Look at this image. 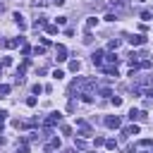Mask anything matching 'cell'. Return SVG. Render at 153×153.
Returning <instances> with one entry per match:
<instances>
[{"mask_svg": "<svg viewBox=\"0 0 153 153\" xmlns=\"http://www.w3.org/2000/svg\"><path fill=\"white\" fill-rule=\"evenodd\" d=\"M76 127L81 129V136H84V139H88V136H93V129H91V124H88V122H84V120H79V122H76Z\"/></svg>", "mask_w": 153, "mask_h": 153, "instance_id": "cell-1", "label": "cell"}, {"mask_svg": "<svg viewBox=\"0 0 153 153\" xmlns=\"http://www.w3.org/2000/svg\"><path fill=\"white\" fill-rule=\"evenodd\" d=\"M120 124H122V122H120L117 115H108V117H105V127H108V129H120Z\"/></svg>", "mask_w": 153, "mask_h": 153, "instance_id": "cell-2", "label": "cell"}, {"mask_svg": "<svg viewBox=\"0 0 153 153\" xmlns=\"http://www.w3.org/2000/svg\"><path fill=\"white\" fill-rule=\"evenodd\" d=\"M60 122H62V115H60V112H50L48 120H45V127H55V124H60Z\"/></svg>", "mask_w": 153, "mask_h": 153, "instance_id": "cell-3", "label": "cell"}, {"mask_svg": "<svg viewBox=\"0 0 153 153\" xmlns=\"http://www.w3.org/2000/svg\"><path fill=\"white\" fill-rule=\"evenodd\" d=\"M55 55H57V62H65L67 60V48L65 45H57L55 48Z\"/></svg>", "mask_w": 153, "mask_h": 153, "instance_id": "cell-4", "label": "cell"}, {"mask_svg": "<svg viewBox=\"0 0 153 153\" xmlns=\"http://www.w3.org/2000/svg\"><path fill=\"white\" fill-rule=\"evenodd\" d=\"M129 120H131V122H134V120H146V112H141V110L131 108V110H129Z\"/></svg>", "mask_w": 153, "mask_h": 153, "instance_id": "cell-5", "label": "cell"}, {"mask_svg": "<svg viewBox=\"0 0 153 153\" xmlns=\"http://www.w3.org/2000/svg\"><path fill=\"white\" fill-rule=\"evenodd\" d=\"M103 57H105V55H103V50H96V53H93V55H91V62H93V65H98V67H100V65H103Z\"/></svg>", "mask_w": 153, "mask_h": 153, "instance_id": "cell-6", "label": "cell"}, {"mask_svg": "<svg viewBox=\"0 0 153 153\" xmlns=\"http://www.w3.org/2000/svg\"><path fill=\"white\" fill-rule=\"evenodd\" d=\"M129 43H131V45H143L146 38H143L141 33H136V36H129Z\"/></svg>", "mask_w": 153, "mask_h": 153, "instance_id": "cell-7", "label": "cell"}, {"mask_svg": "<svg viewBox=\"0 0 153 153\" xmlns=\"http://www.w3.org/2000/svg\"><path fill=\"white\" fill-rule=\"evenodd\" d=\"M131 134H139V127L136 124H129V127L122 129V136H131Z\"/></svg>", "mask_w": 153, "mask_h": 153, "instance_id": "cell-8", "label": "cell"}, {"mask_svg": "<svg viewBox=\"0 0 153 153\" xmlns=\"http://www.w3.org/2000/svg\"><path fill=\"white\" fill-rule=\"evenodd\" d=\"M105 62H108V65H112V67H117V62H120V60H117V55H115V53H108V55H105Z\"/></svg>", "mask_w": 153, "mask_h": 153, "instance_id": "cell-9", "label": "cell"}, {"mask_svg": "<svg viewBox=\"0 0 153 153\" xmlns=\"http://www.w3.org/2000/svg\"><path fill=\"white\" fill-rule=\"evenodd\" d=\"M14 22H17V26H19V29H26V22H24V17H22L19 12H14Z\"/></svg>", "mask_w": 153, "mask_h": 153, "instance_id": "cell-10", "label": "cell"}, {"mask_svg": "<svg viewBox=\"0 0 153 153\" xmlns=\"http://www.w3.org/2000/svg\"><path fill=\"white\" fill-rule=\"evenodd\" d=\"M17 153H29V143H26L24 139H22V141L17 143Z\"/></svg>", "mask_w": 153, "mask_h": 153, "instance_id": "cell-11", "label": "cell"}, {"mask_svg": "<svg viewBox=\"0 0 153 153\" xmlns=\"http://www.w3.org/2000/svg\"><path fill=\"white\" fill-rule=\"evenodd\" d=\"M96 22H98L96 17H88V19H86V31H91V29L96 26Z\"/></svg>", "mask_w": 153, "mask_h": 153, "instance_id": "cell-12", "label": "cell"}, {"mask_svg": "<svg viewBox=\"0 0 153 153\" xmlns=\"http://www.w3.org/2000/svg\"><path fill=\"white\" fill-rule=\"evenodd\" d=\"M108 48H110V50H117V48H120V38H110Z\"/></svg>", "mask_w": 153, "mask_h": 153, "instance_id": "cell-13", "label": "cell"}, {"mask_svg": "<svg viewBox=\"0 0 153 153\" xmlns=\"http://www.w3.org/2000/svg\"><path fill=\"white\" fill-rule=\"evenodd\" d=\"M136 67H141V69H151V67H153V62H151V60H141Z\"/></svg>", "mask_w": 153, "mask_h": 153, "instance_id": "cell-14", "label": "cell"}, {"mask_svg": "<svg viewBox=\"0 0 153 153\" xmlns=\"http://www.w3.org/2000/svg\"><path fill=\"white\" fill-rule=\"evenodd\" d=\"M69 69H72V72H79V69H81V62H79V60H72V62H69Z\"/></svg>", "mask_w": 153, "mask_h": 153, "instance_id": "cell-15", "label": "cell"}, {"mask_svg": "<svg viewBox=\"0 0 153 153\" xmlns=\"http://www.w3.org/2000/svg\"><path fill=\"white\" fill-rule=\"evenodd\" d=\"M45 31L48 33H57V24H45Z\"/></svg>", "mask_w": 153, "mask_h": 153, "instance_id": "cell-16", "label": "cell"}, {"mask_svg": "<svg viewBox=\"0 0 153 153\" xmlns=\"http://www.w3.org/2000/svg\"><path fill=\"white\" fill-rule=\"evenodd\" d=\"M50 148H60V139H53V141L48 143V148H45V151H50Z\"/></svg>", "mask_w": 153, "mask_h": 153, "instance_id": "cell-17", "label": "cell"}, {"mask_svg": "<svg viewBox=\"0 0 153 153\" xmlns=\"http://www.w3.org/2000/svg\"><path fill=\"white\" fill-rule=\"evenodd\" d=\"M10 93V84H0V96H7Z\"/></svg>", "mask_w": 153, "mask_h": 153, "instance_id": "cell-18", "label": "cell"}, {"mask_svg": "<svg viewBox=\"0 0 153 153\" xmlns=\"http://www.w3.org/2000/svg\"><path fill=\"white\" fill-rule=\"evenodd\" d=\"M151 17H153V12H148V10H143V12H141V19H143V22H148Z\"/></svg>", "mask_w": 153, "mask_h": 153, "instance_id": "cell-19", "label": "cell"}, {"mask_svg": "<svg viewBox=\"0 0 153 153\" xmlns=\"http://www.w3.org/2000/svg\"><path fill=\"white\" fill-rule=\"evenodd\" d=\"M105 146L112 151V148H117V141H115V139H108V141H105Z\"/></svg>", "mask_w": 153, "mask_h": 153, "instance_id": "cell-20", "label": "cell"}, {"mask_svg": "<svg viewBox=\"0 0 153 153\" xmlns=\"http://www.w3.org/2000/svg\"><path fill=\"white\" fill-rule=\"evenodd\" d=\"M62 76H65L62 69H55V72H53V79H62Z\"/></svg>", "mask_w": 153, "mask_h": 153, "instance_id": "cell-21", "label": "cell"}, {"mask_svg": "<svg viewBox=\"0 0 153 153\" xmlns=\"http://www.w3.org/2000/svg\"><path fill=\"white\" fill-rule=\"evenodd\" d=\"M41 91H43V86H41V84H36V86H33V88H31V93H33V96H38V93H41Z\"/></svg>", "mask_w": 153, "mask_h": 153, "instance_id": "cell-22", "label": "cell"}, {"mask_svg": "<svg viewBox=\"0 0 153 153\" xmlns=\"http://www.w3.org/2000/svg\"><path fill=\"white\" fill-rule=\"evenodd\" d=\"M100 96H103V98H110L112 91H110V88H100Z\"/></svg>", "mask_w": 153, "mask_h": 153, "instance_id": "cell-23", "label": "cell"}, {"mask_svg": "<svg viewBox=\"0 0 153 153\" xmlns=\"http://www.w3.org/2000/svg\"><path fill=\"white\" fill-rule=\"evenodd\" d=\"M26 105L33 108V105H36V96H29V98H26Z\"/></svg>", "mask_w": 153, "mask_h": 153, "instance_id": "cell-24", "label": "cell"}, {"mask_svg": "<svg viewBox=\"0 0 153 153\" xmlns=\"http://www.w3.org/2000/svg\"><path fill=\"white\" fill-rule=\"evenodd\" d=\"M112 7H117V10H122V7H124V2H122V0H112Z\"/></svg>", "mask_w": 153, "mask_h": 153, "instance_id": "cell-25", "label": "cell"}, {"mask_svg": "<svg viewBox=\"0 0 153 153\" xmlns=\"http://www.w3.org/2000/svg\"><path fill=\"white\" fill-rule=\"evenodd\" d=\"M33 53H36V55H43V53H45V48H43V45H36V48H33Z\"/></svg>", "mask_w": 153, "mask_h": 153, "instance_id": "cell-26", "label": "cell"}, {"mask_svg": "<svg viewBox=\"0 0 153 153\" xmlns=\"http://www.w3.org/2000/svg\"><path fill=\"white\" fill-rule=\"evenodd\" d=\"M5 117H7V112H5V110H0V129H2V124H5Z\"/></svg>", "mask_w": 153, "mask_h": 153, "instance_id": "cell-27", "label": "cell"}, {"mask_svg": "<svg viewBox=\"0 0 153 153\" xmlns=\"http://www.w3.org/2000/svg\"><path fill=\"white\" fill-rule=\"evenodd\" d=\"M115 19H117V14H112V12H110V14H105V22H115Z\"/></svg>", "mask_w": 153, "mask_h": 153, "instance_id": "cell-28", "label": "cell"}, {"mask_svg": "<svg viewBox=\"0 0 153 153\" xmlns=\"http://www.w3.org/2000/svg\"><path fill=\"white\" fill-rule=\"evenodd\" d=\"M29 53H31V48H29V45H24V43H22V55H29Z\"/></svg>", "mask_w": 153, "mask_h": 153, "instance_id": "cell-29", "label": "cell"}, {"mask_svg": "<svg viewBox=\"0 0 153 153\" xmlns=\"http://www.w3.org/2000/svg\"><path fill=\"white\" fill-rule=\"evenodd\" d=\"M112 105H115V108H117V105H122V98H120V96H115V98H112Z\"/></svg>", "mask_w": 153, "mask_h": 153, "instance_id": "cell-30", "label": "cell"}, {"mask_svg": "<svg viewBox=\"0 0 153 153\" xmlns=\"http://www.w3.org/2000/svg\"><path fill=\"white\" fill-rule=\"evenodd\" d=\"M53 2H57V5H62V2H65V0H53Z\"/></svg>", "mask_w": 153, "mask_h": 153, "instance_id": "cell-31", "label": "cell"}, {"mask_svg": "<svg viewBox=\"0 0 153 153\" xmlns=\"http://www.w3.org/2000/svg\"><path fill=\"white\" fill-rule=\"evenodd\" d=\"M148 96H151V98H153V88H151V91H148Z\"/></svg>", "mask_w": 153, "mask_h": 153, "instance_id": "cell-32", "label": "cell"}, {"mask_svg": "<svg viewBox=\"0 0 153 153\" xmlns=\"http://www.w3.org/2000/svg\"><path fill=\"white\" fill-rule=\"evenodd\" d=\"M0 12H2V2H0Z\"/></svg>", "mask_w": 153, "mask_h": 153, "instance_id": "cell-33", "label": "cell"}, {"mask_svg": "<svg viewBox=\"0 0 153 153\" xmlns=\"http://www.w3.org/2000/svg\"><path fill=\"white\" fill-rule=\"evenodd\" d=\"M0 74H2V72H0Z\"/></svg>", "mask_w": 153, "mask_h": 153, "instance_id": "cell-34", "label": "cell"}]
</instances>
